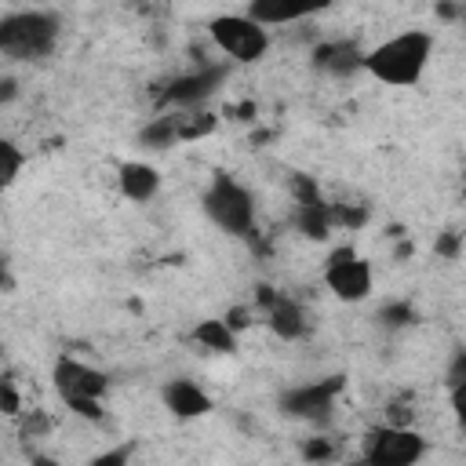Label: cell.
I'll return each instance as SVG.
<instances>
[{
	"label": "cell",
	"instance_id": "cell-9",
	"mask_svg": "<svg viewBox=\"0 0 466 466\" xmlns=\"http://www.w3.org/2000/svg\"><path fill=\"white\" fill-rule=\"evenodd\" d=\"M339 390H342V375H331V379H320V382L284 390L277 397V404H280L284 415H295V419H306V422H324L331 415V404H335Z\"/></svg>",
	"mask_w": 466,
	"mask_h": 466
},
{
	"label": "cell",
	"instance_id": "cell-4",
	"mask_svg": "<svg viewBox=\"0 0 466 466\" xmlns=\"http://www.w3.org/2000/svg\"><path fill=\"white\" fill-rule=\"evenodd\" d=\"M55 390L62 393L66 408L80 419H102V397L109 390V375L76 360V357H58L55 360Z\"/></svg>",
	"mask_w": 466,
	"mask_h": 466
},
{
	"label": "cell",
	"instance_id": "cell-19",
	"mask_svg": "<svg viewBox=\"0 0 466 466\" xmlns=\"http://www.w3.org/2000/svg\"><path fill=\"white\" fill-rule=\"evenodd\" d=\"M415 320V309L408 306V302H386L382 309H379V324L382 328H404V324H411Z\"/></svg>",
	"mask_w": 466,
	"mask_h": 466
},
{
	"label": "cell",
	"instance_id": "cell-11",
	"mask_svg": "<svg viewBox=\"0 0 466 466\" xmlns=\"http://www.w3.org/2000/svg\"><path fill=\"white\" fill-rule=\"evenodd\" d=\"M335 0H251L248 15L258 18L262 25H284V22H302L309 15L328 11Z\"/></svg>",
	"mask_w": 466,
	"mask_h": 466
},
{
	"label": "cell",
	"instance_id": "cell-28",
	"mask_svg": "<svg viewBox=\"0 0 466 466\" xmlns=\"http://www.w3.org/2000/svg\"><path fill=\"white\" fill-rule=\"evenodd\" d=\"M47 430V419L44 415H33V419H25V433L33 437V433H44Z\"/></svg>",
	"mask_w": 466,
	"mask_h": 466
},
{
	"label": "cell",
	"instance_id": "cell-26",
	"mask_svg": "<svg viewBox=\"0 0 466 466\" xmlns=\"http://www.w3.org/2000/svg\"><path fill=\"white\" fill-rule=\"evenodd\" d=\"M248 317H251V313H248L244 306H237V309H229V313H226V320H229V328H233V331H240V328H248V324H251Z\"/></svg>",
	"mask_w": 466,
	"mask_h": 466
},
{
	"label": "cell",
	"instance_id": "cell-22",
	"mask_svg": "<svg viewBox=\"0 0 466 466\" xmlns=\"http://www.w3.org/2000/svg\"><path fill=\"white\" fill-rule=\"evenodd\" d=\"M0 411L4 415H22V397H18V390H15V379L11 375H4V382H0Z\"/></svg>",
	"mask_w": 466,
	"mask_h": 466
},
{
	"label": "cell",
	"instance_id": "cell-12",
	"mask_svg": "<svg viewBox=\"0 0 466 466\" xmlns=\"http://www.w3.org/2000/svg\"><path fill=\"white\" fill-rule=\"evenodd\" d=\"M364 55L353 40H324L313 47V69L328 73V76H353L357 69H364Z\"/></svg>",
	"mask_w": 466,
	"mask_h": 466
},
{
	"label": "cell",
	"instance_id": "cell-30",
	"mask_svg": "<svg viewBox=\"0 0 466 466\" xmlns=\"http://www.w3.org/2000/svg\"><path fill=\"white\" fill-rule=\"evenodd\" d=\"M15 98V84L11 80H4V102H11Z\"/></svg>",
	"mask_w": 466,
	"mask_h": 466
},
{
	"label": "cell",
	"instance_id": "cell-13",
	"mask_svg": "<svg viewBox=\"0 0 466 466\" xmlns=\"http://www.w3.org/2000/svg\"><path fill=\"white\" fill-rule=\"evenodd\" d=\"M160 400H164V408L175 419H200V415L211 411V397L193 379H171V382H164Z\"/></svg>",
	"mask_w": 466,
	"mask_h": 466
},
{
	"label": "cell",
	"instance_id": "cell-6",
	"mask_svg": "<svg viewBox=\"0 0 466 466\" xmlns=\"http://www.w3.org/2000/svg\"><path fill=\"white\" fill-rule=\"evenodd\" d=\"M422 455H426V437L397 422L371 426L360 441V459L371 466H411Z\"/></svg>",
	"mask_w": 466,
	"mask_h": 466
},
{
	"label": "cell",
	"instance_id": "cell-2",
	"mask_svg": "<svg viewBox=\"0 0 466 466\" xmlns=\"http://www.w3.org/2000/svg\"><path fill=\"white\" fill-rule=\"evenodd\" d=\"M58 36H62V18L44 7L7 11L0 18V51L4 58H15V62L47 58L58 47Z\"/></svg>",
	"mask_w": 466,
	"mask_h": 466
},
{
	"label": "cell",
	"instance_id": "cell-21",
	"mask_svg": "<svg viewBox=\"0 0 466 466\" xmlns=\"http://www.w3.org/2000/svg\"><path fill=\"white\" fill-rule=\"evenodd\" d=\"M291 197H295V204H313V200H320V189L309 175H291Z\"/></svg>",
	"mask_w": 466,
	"mask_h": 466
},
{
	"label": "cell",
	"instance_id": "cell-17",
	"mask_svg": "<svg viewBox=\"0 0 466 466\" xmlns=\"http://www.w3.org/2000/svg\"><path fill=\"white\" fill-rule=\"evenodd\" d=\"M138 142L149 146V149H167V146L182 142V138H178V116H153V120L138 131Z\"/></svg>",
	"mask_w": 466,
	"mask_h": 466
},
{
	"label": "cell",
	"instance_id": "cell-14",
	"mask_svg": "<svg viewBox=\"0 0 466 466\" xmlns=\"http://www.w3.org/2000/svg\"><path fill=\"white\" fill-rule=\"evenodd\" d=\"M116 189H120L127 200L146 204V200H153L157 189H160V171H157L153 164H146V160H124V164L116 167Z\"/></svg>",
	"mask_w": 466,
	"mask_h": 466
},
{
	"label": "cell",
	"instance_id": "cell-29",
	"mask_svg": "<svg viewBox=\"0 0 466 466\" xmlns=\"http://www.w3.org/2000/svg\"><path fill=\"white\" fill-rule=\"evenodd\" d=\"M455 248H459V240H455V233H448V237H444V240L437 244V251H441V255H448V258L455 255Z\"/></svg>",
	"mask_w": 466,
	"mask_h": 466
},
{
	"label": "cell",
	"instance_id": "cell-5",
	"mask_svg": "<svg viewBox=\"0 0 466 466\" xmlns=\"http://www.w3.org/2000/svg\"><path fill=\"white\" fill-rule=\"evenodd\" d=\"M211 44L226 55V62L251 66L269 51V29L251 15H215L208 22Z\"/></svg>",
	"mask_w": 466,
	"mask_h": 466
},
{
	"label": "cell",
	"instance_id": "cell-25",
	"mask_svg": "<svg viewBox=\"0 0 466 466\" xmlns=\"http://www.w3.org/2000/svg\"><path fill=\"white\" fill-rule=\"evenodd\" d=\"M302 455H306V459H331V455H335V448H331L324 437H317V441H309V444L302 448Z\"/></svg>",
	"mask_w": 466,
	"mask_h": 466
},
{
	"label": "cell",
	"instance_id": "cell-24",
	"mask_svg": "<svg viewBox=\"0 0 466 466\" xmlns=\"http://www.w3.org/2000/svg\"><path fill=\"white\" fill-rule=\"evenodd\" d=\"M451 415L466 430V379H455L451 382Z\"/></svg>",
	"mask_w": 466,
	"mask_h": 466
},
{
	"label": "cell",
	"instance_id": "cell-23",
	"mask_svg": "<svg viewBox=\"0 0 466 466\" xmlns=\"http://www.w3.org/2000/svg\"><path fill=\"white\" fill-rule=\"evenodd\" d=\"M331 218H335V226L357 229V226L368 222V208H342V204H331Z\"/></svg>",
	"mask_w": 466,
	"mask_h": 466
},
{
	"label": "cell",
	"instance_id": "cell-20",
	"mask_svg": "<svg viewBox=\"0 0 466 466\" xmlns=\"http://www.w3.org/2000/svg\"><path fill=\"white\" fill-rule=\"evenodd\" d=\"M0 157H4V186H11L15 178H18V171H22V164H25V157H22V149L15 146V142H0Z\"/></svg>",
	"mask_w": 466,
	"mask_h": 466
},
{
	"label": "cell",
	"instance_id": "cell-27",
	"mask_svg": "<svg viewBox=\"0 0 466 466\" xmlns=\"http://www.w3.org/2000/svg\"><path fill=\"white\" fill-rule=\"evenodd\" d=\"M448 379H451V382H455V379H466V350H459L455 360L448 364Z\"/></svg>",
	"mask_w": 466,
	"mask_h": 466
},
{
	"label": "cell",
	"instance_id": "cell-7",
	"mask_svg": "<svg viewBox=\"0 0 466 466\" xmlns=\"http://www.w3.org/2000/svg\"><path fill=\"white\" fill-rule=\"evenodd\" d=\"M324 284L339 302H364L371 295V262L350 244H339L324 258Z\"/></svg>",
	"mask_w": 466,
	"mask_h": 466
},
{
	"label": "cell",
	"instance_id": "cell-8",
	"mask_svg": "<svg viewBox=\"0 0 466 466\" xmlns=\"http://www.w3.org/2000/svg\"><path fill=\"white\" fill-rule=\"evenodd\" d=\"M226 73H229V62H222V66H200L193 73H182V76H175L157 95V106L160 109H197L204 98H211L218 91V84L226 80Z\"/></svg>",
	"mask_w": 466,
	"mask_h": 466
},
{
	"label": "cell",
	"instance_id": "cell-1",
	"mask_svg": "<svg viewBox=\"0 0 466 466\" xmlns=\"http://www.w3.org/2000/svg\"><path fill=\"white\" fill-rule=\"evenodd\" d=\"M430 55H433V36L426 29H404L382 40L379 47H371L364 55V69L390 87H411L422 80Z\"/></svg>",
	"mask_w": 466,
	"mask_h": 466
},
{
	"label": "cell",
	"instance_id": "cell-16",
	"mask_svg": "<svg viewBox=\"0 0 466 466\" xmlns=\"http://www.w3.org/2000/svg\"><path fill=\"white\" fill-rule=\"evenodd\" d=\"M193 342L208 353H233L237 350V331L229 328V320H200L193 328Z\"/></svg>",
	"mask_w": 466,
	"mask_h": 466
},
{
	"label": "cell",
	"instance_id": "cell-18",
	"mask_svg": "<svg viewBox=\"0 0 466 466\" xmlns=\"http://www.w3.org/2000/svg\"><path fill=\"white\" fill-rule=\"evenodd\" d=\"M175 116H178V138H182V142H193V138H200V135H211L215 124H218L215 113H197V109H186V113L175 109Z\"/></svg>",
	"mask_w": 466,
	"mask_h": 466
},
{
	"label": "cell",
	"instance_id": "cell-10",
	"mask_svg": "<svg viewBox=\"0 0 466 466\" xmlns=\"http://www.w3.org/2000/svg\"><path fill=\"white\" fill-rule=\"evenodd\" d=\"M255 302L266 309V328H269L277 339L299 342V339L309 335V313H306V306H302L299 299L280 295V291H273V288L262 284L258 295H255Z\"/></svg>",
	"mask_w": 466,
	"mask_h": 466
},
{
	"label": "cell",
	"instance_id": "cell-15",
	"mask_svg": "<svg viewBox=\"0 0 466 466\" xmlns=\"http://www.w3.org/2000/svg\"><path fill=\"white\" fill-rule=\"evenodd\" d=\"M291 222H295V229H299L302 237H309V240H328V233L335 229L331 204H324V200H313V204H295Z\"/></svg>",
	"mask_w": 466,
	"mask_h": 466
},
{
	"label": "cell",
	"instance_id": "cell-3",
	"mask_svg": "<svg viewBox=\"0 0 466 466\" xmlns=\"http://www.w3.org/2000/svg\"><path fill=\"white\" fill-rule=\"evenodd\" d=\"M200 208L204 215L222 229V233H233V237H248L255 229V197L251 189L233 178L229 171H215L208 189L200 193Z\"/></svg>",
	"mask_w": 466,
	"mask_h": 466
}]
</instances>
